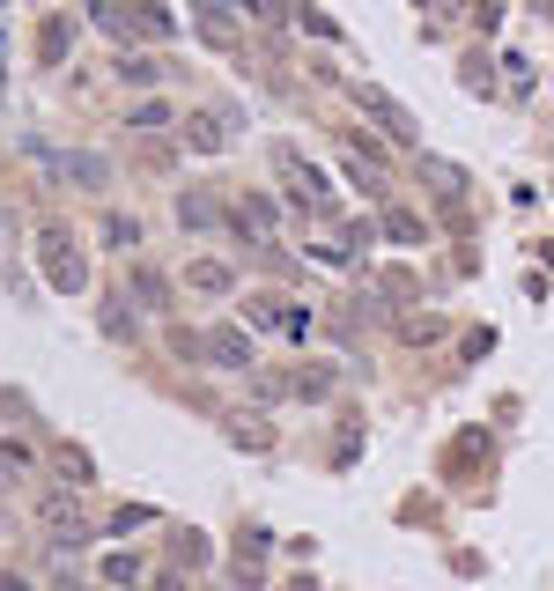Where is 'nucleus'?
<instances>
[{
	"mask_svg": "<svg viewBox=\"0 0 554 591\" xmlns=\"http://www.w3.org/2000/svg\"><path fill=\"white\" fill-rule=\"evenodd\" d=\"M37 259H45V281H52V289H82V274H89L82 252L67 244V230H45V237H37Z\"/></svg>",
	"mask_w": 554,
	"mask_h": 591,
	"instance_id": "nucleus-1",
	"label": "nucleus"
},
{
	"mask_svg": "<svg viewBox=\"0 0 554 591\" xmlns=\"http://www.w3.org/2000/svg\"><path fill=\"white\" fill-rule=\"evenodd\" d=\"M355 97H362V111H370V119L385 126L392 141H414V119H407V111H399V104L385 97V89H355Z\"/></svg>",
	"mask_w": 554,
	"mask_h": 591,
	"instance_id": "nucleus-2",
	"label": "nucleus"
},
{
	"mask_svg": "<svg viewBox=\"0 0 554 591\" xmlns=\"http://www.w3.org/2000/svg\"><path fill=\"white\" fill-rule=\"evenodd\" d=\"M207 362H222V370H252V340H244L237 326L207 333Z\"/></svg>",
	"mask_w": 554,
	"mask_h": 591,
	"instance_id": "nucleus-3",
	"label": "nucleus"
},
{
	"mask_svg": "<svg viewBox=\"0 0 554 591\" xmlns=\"http://www.w3.org/2000/svg\"><path fill=\"white\" fill-rule=\"evenodd\" d=\"M37 518H45L52 532H60L67 547H74V540H89V532H82V510H74L67 495H45V503H37Z\"/></svg>",
	"mask_w": 554,
	"mask_h": 591,
	"instance_id": "nucleus-4",
	"label": "nucleus"
},
{
	"mask_svg": "<svg viewBox=\"0 0 554 591\" xmlns=\"http://www.w3.org/2000/svg\"><path fill=\"white\" fill-rule=\"evenodd\" d=\"M229 222H237V230H244V237H252V244H266V237H274V207H266L259 193H252V200H237V207H229Z\"/></svg>",
	"mask_w": 554,
	"mask_h": 591,
	"instance_id": "nucleus-5",
	"label": "nucleus"
},
{
	"mask_svg": "<svg viewBox=\"0 0 554 591\" xmlns=\"http://www.w3.org/2000/svg\"><path fill=\"white\" fill-rule=\"evenodd\" d=\"M178 222H185V230H215V222H222V207L193 193V200H178Z\"/></svg>",
	"mask_w": 554,
	"mask_h": 591,
	"instance_id": "nucleus-6",
	"label": "nucleus"
},
{
	"mask_svg": "<svg viewBox=\"0 0 554 591\" xmlns=\"http://www.w3.org/2000/svg\"><path fill=\"white\" fill-rule=\"evenodd\" d=\"M60 178H74V185H104V156H60Z\"/></svg>",
	"mask_w": 554,
	"mask_h": 591,
	"instance_id": "nucleus-7",
	"label": "nucleus"
},
{
	"mask_svg": "<svg viewBox=\"0 0 554 591\" xmlns=\"http://www.w3.org/2000/svg\"><path fill=\"white\" fill-rule=\"evenodd\" d=\"M385 230H392L399 244H422V222H414V215H407V207H392V215H385Z\"/></svg>",
	"mask_w": 554,
	"mask_h": 591,
	"instance_id": "nucleus-8",
	"label": "nucleus"
},
{
	"mask_svg": "<svg viewBox=\"0 0 554 591\" xmlns=\"http://www.w3.org/2000/svg\"><path fill=\"white\" fill-rule=\"evenodd\" d=\"M185 281H193V289H229V274H222L215 259H200V266H193V274H185Z\"/></svg>",
	"mask_w": 554,
	"mask_h": 591,
	"instance_id": "nucleus-9",
	"label": "nucleus"
},
{
	"mask_svg": "<svg viewBox=\"0 0 554 591\" xmlns=\"http://www.w3.org/2000/svg\"><path fill=\"white\" fill-rule=\"evenodd\" d=\"M185 141H193V148H222V126H207V119H193V126H185Z\"/></svg>",
	"mask_w": 554,
	"mask_h": 591,
	"instance_id": "nucleus-10",
	"label": "nucleus"
},
{
	"mask_svg": "<svg viewBox=\"0 0 554 591\" xmlns=\"http://www.w3.org/2000/svg\"><path fill=\"white\" fill-rule=\"evenodd\" d=\"M133 289H141V303H148V311H163V303H170V296H163V281H156V274H141V281H133Z\"/></svg>",
	"mask_w": 554,
	"mask_h": 591,
	"instance_id": "nucleus-11",
	"label": "nucleus"
}]
</instances>
